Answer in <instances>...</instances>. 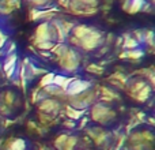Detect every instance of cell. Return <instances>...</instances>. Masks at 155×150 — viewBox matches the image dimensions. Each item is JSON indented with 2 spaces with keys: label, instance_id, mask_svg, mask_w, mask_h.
I'll list each match as a JSON object with an SVG mask.
<instances>
[{
  "label": "cell",
  "instance_id": "3",
  "mask_svg": "<svg viewBox=\"0 0 155 150\" xmlns=\"http://www.w3.org/2000/svg\"><path fill=\"white\" fill-rule=\"evenodd\" d=\"M21 7V0H0V14L8 15Z\"/></svg>",
  "mask_w": 155,
  "mask_h": 150
},
{
  "label": "cell",
  "instance_id": "4",
  "mask_svg": "<svg viewBox=\"0 0 155 150\" xmlns=\"http://www.w3.org/2000/svg\"><path fill=\"white\" fill-rule=\"evenodd\" d=\"M30 3L37 8H48L52 0H30Z\"/></svg>",
  "mask_w": 155,
  "mask_h": 150
},
{
  "label": "cell",
  "instance_id": "2",
  "mask_svg": "<svg viewBox=\"0 0 155 150\" xmlns=\"http://www.w3.org/2000/svg\"><path fill=\"white\" fill-rule=\"evenodd\" d=\"M93 119L102 126H107V124L114 123L117 116L110 108L105 107V105H97L93 108Z\"/></svg>",
  "mask_w": 155,
  "mask_h": 150
},
{
  "label": "cell",
  "instance_id": "1",
  "mask_svg": "<svg viewBox=\"0 0 155 150\" xmlns=\"http://www.w3.org/2000/svg\"><path fill=\"white\" fill-rule=\"evenodd\" d=\"M22 109V97L18 91L4 90L0 93V113L4 116L16 115Z\"/></svg>",
  "mask_w": 155,
  "mask_h": 150
}]
</instances>
